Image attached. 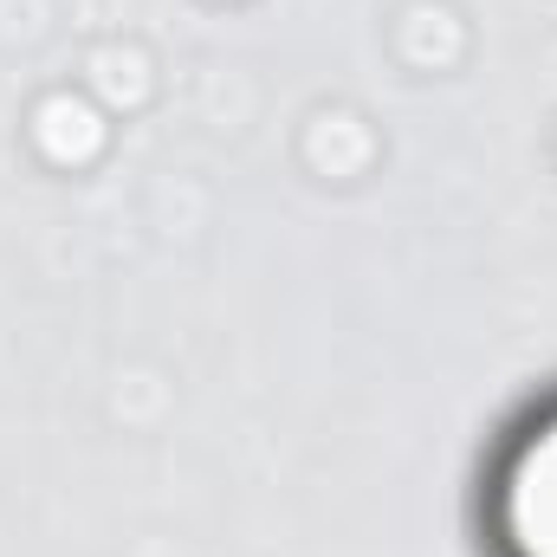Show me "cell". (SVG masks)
<instances>
[{"label": "cell", "mask_w": 557, "mask_h": 557, "mask_svg": "<svg viewBox=\"0 0 557 557\" xmlns=\"http://www.w3.org/2000/svg\"><path fill=\"white\" fill-rule=\"evenodd\" d=\"M506 532L525 557H557V421L525 447V460L512 473Z\"/></svg>", "instance_id": "6da1fadb"}]
</instances>
